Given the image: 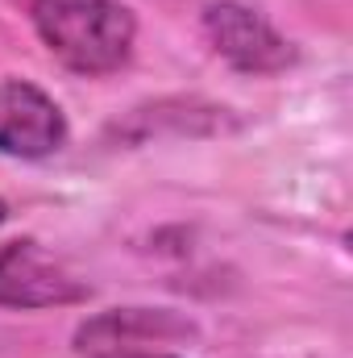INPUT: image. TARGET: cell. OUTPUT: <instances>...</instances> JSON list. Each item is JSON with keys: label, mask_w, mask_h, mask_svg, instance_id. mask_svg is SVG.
Instances as JSON below:
<instances>
[{"label": "cell", "mask_w": 353, "mask_h": 358, "mask_svg": "<svg viewBox=\"0 0 353 358\" xmlns=\"http://www.w3.org/2000/svg\"><path fill=\"white\" fill-rule=\"evenodd\" d=\"M42 46L75 76H112L129 63L137 17L121 0H46L33 4Z\"/></svg>", "instance_id": "cell-1"}, {"label": "cell", "mask_w": 353, "mask_h": 358, "mask_svg": "<svg viewBox=\"0 0 353 358\" xmlns=\"http://www.w3.org/2000/svg\"><path fill=\"white\" fill-rule=\"evenodd\" d=\"M33 4H46V0H33Z\"/></svg>", "instance_id": "cell-9"}, {"label": "cell", "mask_w": 353, "mask_h": 358, "mask_svg": "<svg viewBox=\"0 0 353 358\" xmlns=\"http://www.w3.org/2000/svg\"><path fill=\"white\" fill-rule=\"evenodd\" d=\"M191 334H195V325L171 308H108V313L88 317L75 329V350L84 358L146 355V346L179 342Z\"/></svg>", "instance_id": "cell-5"}, {"label": "cell", "mask_w": 353, "mask_h": 358, "mask_svg": "<svg viewBox=\"0 0 353 358\" xmlns=\"http://www.w3.org/2000/svg\"><path fill=\"white\" fill-rule=\"evenodd\" d=\"M204 34L212 50L241 76H278L295 63V46L241 0H212L204 8Z\"/></svg>", "instance_id": "cell-2"}, {"label": "cell", "mask_w": 353, "mask_h": 358, "mask_svg": "<svg viewBox=\"0 0 353 358\" xmlns=\"http://www.w3.org/2000/svg\"><path fill=\"white\" fill-rule=\"evenodd\" d=\"M4 217H8V204H4V200H0V225H4Z\"/></svg>", "instance_id": "cell-8"}, {"label": "cell", "mask_w": 353, "mask_h": 358, "mask_svg": "<svg viewBox=\"0 0 353 358\" xmlns=\"http://www.w3.org/2000/svg\"><path fill=\"white\" fill-rule=\"evenodd\" d=\"M67 117L54 96L29 80H0V155L8 159H50L67 146Z\"/></svg>", "instance_id": "cell-4"}, {"label": "cell", "mask_w": 353, "mask_h": 358, "mask_svg": "<svg viewBox=\"0 0 353 358\" xmlns=\"http://www.w3.org/2000/svg\"><path fill=\"white\" fill-rule=\"evenodd\" d=\"M121 358H175V355H150L146 350V355H121Z\"/></svg>", "instance_id": "cell-7"}, {"label": "cell", "mask_w": 353, "mask_h": 358, "mask_svg": "<svg viewBox=\"0 0 353 358\" xmlns=\"http://www.w3.org/2000/svg\"><path fill=\"white\" fill-rule=\"evenodd\" d=\"M91 287L71 275L54 255H46L33 238H17L0 246V308H63L84 304Z\"/></svg>", "instance_id": "cell-3"}, {"label": "cell", "mask_w": 353, "mask_h": 358, "mask_svg": "<svg viewBox=\"0 0 353 358\" xmlns=\"http://www.w3.org/2000/svg\"><path fill=\"white\" fill-rule=\"evenodd\" d=\"M229 125H233L229 108L208 104V100H195V96L191 100L179 96V100H154V104L133 108L108 134L121 138V142H150L158 134H195V138H204V134H220Z\"/></svg>", "instance_id": "cell-6"}]
</instances>
